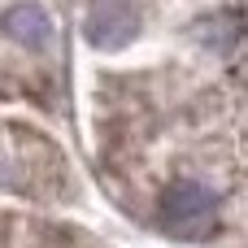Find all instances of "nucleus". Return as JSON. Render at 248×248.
Listing matches in <instances>:
<instances>
[{
	"label": "nucleus",
	"mask_w": 248,
	"mask_h": 248,
	"mask_svg": "<svg viewBox=\"0 0 248 248\" xmlns=\"http://www.w3.org/2000/svg\"><path fill=\"white\" fill-rule=\"evenodd\" d=\"M157 218L170 235H209L218 218V196L205 183H174L166 187Z\"/></svg>",
	"instance_id": "f257e3e1"
},
{
	"label": "nucleus",
	"mask_w": 248,
	"mask_h": 248,
	"mask_svg": "<svg viewBox=\"0 0 248 248\" xmlns=\"http://www.w3.org/2000/svg\"><path fill=\"white\" fill-rule=\"evenodd\" d=\"M4 35L13 39V44H22V48H31V52H44L48 44H52V17H48V9L44 4H35V0H17L9 13H4Z\"/></svg>",
	"instance_id": "f03ea898"
}]
</instances>
